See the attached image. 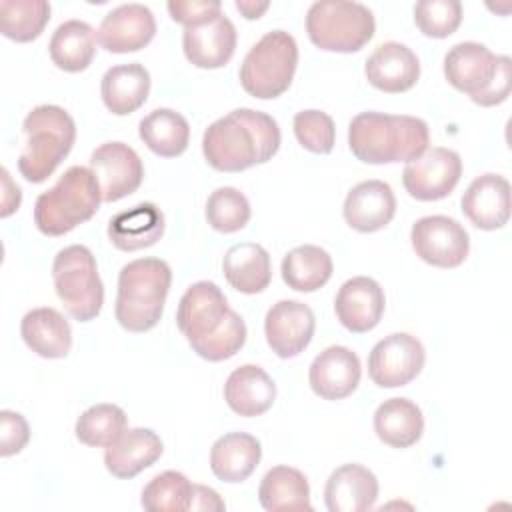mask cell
Listing matches in <instances>:
<instances>
[{
    "label": "cell",
    "instance_id": "6da1fadb",
    "mask_svg": "<svg viewBox=\"0 0 512 512\" xmlns=\"http://www.w3.org/2000/svg\"><path fill=\"white\" fill-rule=\"evenodd\" d=\"M280 148L278 122L260 110L236 108L214 120L202 136L206 162L220 172H240L268 162Z\"/></svg>",
    "mask_w": 512,
    "mask_h": 512
},
{
    "label": "cell",
    "instance_id": "7a4b0ae2",
    "mask_svg": "<svg viewBox=\"0 0 512 512\" xmlns=\"http://www.w3.org/2000/svg\"><path fill=\"white\" fill-rule=\"evenodd\" d=\"M430 142L428 124L406 114L360 112L348 126V146L366 164L410 162L418 158Z\"/></svg>",
    "mask_w": 512,
    "mask_h": 512
},
{
    "label": "cell",
    "instance_id": "3957f363",
    "mask_svg": "<svg viewBox=\"0 0 512 512\" xmlns=\"http://www.w3.org/2000/svg\"><path fill=\"white\" fill-rule=\"evenodd\" d=\"M172 270L160 258H138L122 266L114 314L128 332H146L158 324L170 290Z\"/></svg>",
    "mask_w": 512,
    "mask_h": 512
},
{
    "label": "cell",
    "instance_id": "277c9868",
    "mask_svg": "<svg viewBox=\"0 0 512 512\" xmlns=\"http://www.w3.org/2000/svg\"><path fill=\"white\" fill-rule=\"evenodd\" d=\"M22 130L26 134V144L18 158V170L28 182L40 184L52 176L72 150L76 124L64 108L42 104L26 114Z\"/></svg>",
    "mask_w": 512,
    "mask_h": 512
},
{
    "label": "cell",
    "instance_id": "5b68a950",
    "mask_svg": "<svg viewBox=\"0 0 512 512\" xmlns=\"http://www.w3.org/2000/svg\"><path fill=\"white\" fill-rule=\"evenodd\" d=\"M102 202V192L90 168L70 166L58 182L34 204V224L46 236H62L90 220Z\"/></svg>",
    "mask_w": 512,
    "mask_h": 512
},
{
    "label": "cell",
    "instance_id": "8992f818",
    "mask_svg": "<svg viewBox=\"0 0 512 512\" xmlns=\"http://www.w3.org/2000/svg\"><path fill=\"white\" fill-rule=\"evenodd\" d=\"M298 44L286 30L266 32L244 56L240 66L242 88L260 100L278 98L294 78Z\"/></svg>",
    "mask_w": 512,
    "mask_h": 512
},
{
    "label": "cell",
    "instance_id": "52a82bcc",
    "mask_svg": "<svg viewBox=\"0 0 512 512\" xmlns=\"http://www.w3.org/2000/svg\"><path fill=\"white\" fill-rule=\"evenodd\" d=\"M376 20L368 6L346 0H320L306 12L312 44L328 52H358L374 36Z\"/></svg>",
    "mask_w": 512,
    "mask_h": 512
},
{
    "label": "cell",
    "instance_id": "ba28073f",
    "mask_svg": "<svg viewBox=\"0 0 512 512\" xmlns=\"http://www.w3.org/2000/svg\"><path fill=\"white\" fill-rule=\"evenodd\" d=\"M52 278L56 294L72 318L88 322L100 314L104 286L94 254L86 246L72 244L62 248L54 256Z\"/></svg>",
    "mask_w": 512,
    "mask_h": 512
},
{
    "label": "cell",
    "instance_id": "9c48e42d",
    "mask_svg": "<svg viewBox=\"0 0 512 512\" xmlns=\"http://www.w3.org/2000/svg\"><path fill=\"white\" fill-rule=\"evenodd\" d=\"M410 240L416 256L438 268H456L470 252V238L464 226L442 214L418 218L412 224Z\"/></svg>",
    "mask_w": 512,
    "mask_h": 512
},
{
    "label": "cell",
    "instance_id": "30bf717a",
    "mask_svg": "<svg viewBox=\"0 0 512 512\" xmlns=\"http://www.w3.org/2000/svg\"><path fill=\"white\" fill-rule=\"evenodd\" d=\"M462 176V160L458 152L442 146L426 148L418 158L406 162L402 184L406 192L422 202L446 198Z\"/></svg>",
    "mask_w": 512,
    "mask_h": 512
},
{
    "label": "cell",
    "instance_id": "8fae6325",
    "mask_svg": "<svg viewBox=\"0 0 512 512\" xmlns=\"http://www.w3.org/2000/svg\"><path fill=\"white\" fill-rule=\"evenodd\" d=\"M426 360L422 342L408 332H394L372 348L368 376L380 388H398L412 382Z\"/></svg>",
    "mask_w": 512,
    "mask_h": 512
},
{
    "label": "cell",
    "instance_id": "7c38bea8",
    "mask_svg": "<svg viewBox=\"0 0 512 512\" xmlns=\"http://www.w3.org/2000/svg\"><path fill=\"white\" fill-rule=\"evenodd\" d=\"M90 170L98 180L102 202H116L138 190L144 166L134 148L124 142H104L90 156Z\"/></svg>",
    "mask_w": 512,
    "mask_h": 512
},
{
    "label": "cell",
    "instance_id": "4fadbf2b",
    "mask_svg": "<svg viewBox=\"0 0 512 512\" xmlns=\"http://www.w3.org/2000/svg\"><path fill=\"white\" fill-rule=\"evenodd\" d=\"M230 310L224 292L214 282L200 280L182 294L176 310V324L188 344H194L218 332Z\"/></svg>",
    "mask_w": 512,
    "mask_h": 512
},
{
    "label": "cell",
    "instance_id": "5bb4252c",
    "mask_svg": "<svg viewBox=\"0 0 512 512\" xmlns=\"http://www.w3.org/2000/svg\"><path fill=\"white\" fill-rule=\"evenodd\" d=\"M314 328V312L300 300H280L264 318L266 342L280 358L298 356L310 344Z\"/></svg>",
    "mask_w": 512,
    "mask_h": 512
},
{
    "label": "cell",
    "instance_id": "9a60e30c",
    "mask_svg": "<svg viewBox=\"0 0 512 512\" xmlns=\"http://www.w3.org/2000/svg\"><path fill=\"white\" fill-rule=\"evenodd\" d=\"M156 34V20L148 6L130 2L112 8L100 22L98 42L114 54L136 52Z\"/></svg>",
    "mask_w": 512,
    "mask_h": 512
},
{
    "label": "cell",
    "instance_id": "2e32d148",
    "mask_svg": "<svg viewBox=\"0 0 512 512\" xmlns=\"http://www.w3.org/2000/svg\"><path fill=\"white\" fill-rule=\"evenodd\" d=\"M384 306L386 298L382 286L368 276H354L346 280L334 300L336 318L354 334H364L376 328L384 314Z\"/></svg>",
    "mask_w": 512,
    "mask_h": 512
},
{
    "label": "cell",
    "instance_id": "e0dca14e",
    "mask_svg": "<svg viewBox=\"0 0 512 512\" xmlns=\"http://www.w3.org/2000/svg\"><path fill=\"white\" fill-rule=\"evenodd\" d=\"M362 376L360 358L346 346H328L310 364L308 382L316 396L324 400H342L350 396Z\"/></svg>",
    "mask_w": 512,
    "mask_h": 512
},
{
    "label": "cell",
    "instance_id": "ac0fdd59",
    "mask_svg": "<svg viewBox=\"0 0 512 512\" xmlns=\"http://www.w3.org/2000/svg\"><path fill=\"white\" fill-rule=\"evenodd\" d=\"M236 28L226 14H216L208 22L184 28L182 48L186 58L206 70L224 66L236 50Z\"/></svg>",
    "mask_w": 512,
    "mask_h": 512
},
{
    "label": "cell",
    "instance_id": "d6986e66",
    "mask_svg": "<svg viewBox=\"0 0 512 512\" xmlns=\"http://www.w3.org/2000/svg\"><path fill=\"white\" fill-rule=\"evenodd\" d=\"M366 80L388 94L410 90L420 78L418 56L400 42L378 44L364 66Z\"/></svg>",
    "mask_w": 512,
    "mask_h": 512
},
{
    "label": "cell",
    "instance_id": "ffe728a7",
    "mask_svg": "<svg viewBox=\"0 0 512 512\" xmlns=\"http://www.w3.org/2000/svg\"><path fill=\"white\" fill-rule=\"evenodd\" d=\"M460 204L476 228L498 230L510 218V184L500 174H482L470 182Z\"/></svg>",
    "mask_w": 512,
    "mask_h": 512
},
{
    "label": "cell",
    "instance_id": "44dd1931",
    "mask_svg": "<svg viewBox=\"0 0 512 512\" xmlns=\"http://www.w3.org/2000/svg\"><path fill=\"white\" fill-rule=\"evenodd\" d=\"M498 56L480 42H458L444 56V76L470 98L484 92L496 74Z\"/></svg>",
    "mask_w": 512,
    "mask_h": 512
},
{
    "label": "cell",
    "instance_id": "7402d4cb",
    "mask_svg": "<svg viewBox=\"0 0 512 512\" xmlns=\"http://www.w3.org/2000/svg\"><path fill=\"white\" fill-rule=\"evenodd\" d=\"M344 220L358 232L382 230L396 214V198L390 184L382 180H364L356 184L344 200Z\"/></svg>",
    "mask_w": 512,
    "mask_h": 512
},
{
    "label": "cell",
    "instance_id": "603a6c76",
    "mask_svg": "<svg viewBox=\"0 0 512 512\" xmlns=\"http://www.w3.org/2000/svg\"><path fill=\"white\" fill-rule=\"evenodd\" d=\"M378 498V480L362 464H342L324 486V502L330 512H366Z\"/></svg>",
    "mask_w": 512,
    "mask_h": 512
},
{
    "label": "cell",
    "instance_id": "cb8c5ba5",
    "mask_svg": "<svg viewBox=\"0 0 512 512\" xmlns=\"http://www.w3.org/2000/svg\"><path fill=\"white\" fill-rule=\"evenodd\" d=\"M162 440L150 428H128L122 436L106 446V470L122 480H130L162 456Z\"/></svg>",
    "mask_w": 512,
    "mask_h": 512
},
{
    "label": "cell",
    "instance_id": "d4e9b609",
    "mask_svg": "<svg viewBox=\"0 0 512 512\" xmlns=\"http://www.w3.org/2000/svg\"><path fill=\"white\" fill-rule=\"evenodd\" d=\"M274 398V380L256 364L238 366L226 378L224 400L238 416H260L274 404Z\"/></svg>",
    "mask_w": 512,
    "mask_h": 512
},
{
    "label": "cell",
    "instance_id": "484cf974",
    "mask_svg": "<svg viewBox=\"0 0 512 512\" xmlns=\"http://www.w3.org/2000/svg\"><path fill=\"white\" fill-rule=\"evenodd\" d=\"M164 234V214L152 202H140L130 210H122L108 222L110 242L124 252L154 246Z\"/></svg>",
    "mask_w": 512,
    "mask_h": 512
},
{
    "label": "cell",
    "instance_id": "4316f807",
    "mask_svg": "<svg viewBox=\"0 0 512 512\" xmlns=\"http://www.w3.org/2000/svg\"><path fill=\"white\" fill-rule=\"evenodd\" d=\"M20 334L26 346L42 358H64L72 346V328L68 320L50 306L34 308L24 314Z\"/></svg>",
    "mask_w": 512,
    "mask_h": 512
},
{
    "label": "cell",
    "instance_id": "83f0119b",
    "mask_svg": "<svg viewBox=\"0 0 512 512\" xmlns=\"http://www.w3.org/2000/svg\"><path fill=\"white\" fill-rule=\"evenodd\" d=\"M262 458L260 442L246 432H230L220 436L210 448L212 474L228 484L244 482Z\"/></svg>",
    "mask_w": 512,
    "mask_h": 512
},
{
    "label": "cell",
    "instance_id": "f1b7e54d",
    "mask_svg": "<svg viewBox=\"0 0 512 512\" xmlns=\"http://www.w3.org/2000/svg\"><path fill=\"white\" fill-rule=\"evenodd\" d=\"M148 92L150 72L138 62L108 68L100 82L102 102L116 116H126L138 110L146 102Z\"/></svg>",
    "mask_w": 512,
    "mask_h": 512
},
{
    "label": "cell",
    "instance_id": "f546056e",
    "mask_svg": "<svg viewBox=\"0 0 512 512\" xmlns=\"http://www.w3.org/2000/svg\"><path fill=\"white\" fill-rule=\"evenodd\" d=\"M222 270L228 284L242 294H258L272 280L270 254L262 244L240 242L226 250Z\"/></svg>",
    "mask_w": 512,
    "mask_h": 512
},
{
    "label": "cell",
    "instance_id": "4dcf8cb0",
    "mask_svg": "<svg viewBox=\"0 0 512 512\" xmlns=\"http://www.w3.org/2000/svg\"><path fill=\"white\" fill-rule=\"evenodd\" d=\"M374 432L392 448H410L424 432L422 410L408 398H388L374 412Z\"/></svg>",
    "mask_w": 512,
    "mask_h": 512
},
{
    "label": "cell",
    "instance_id": "1f68e13d",
    "mask_svg": "<svg viewBox=\"0 0 512 512\" xmlns=\"http://www.w3.org/2000/svg\"><path fill=\"white\" fill-rule=\"evenodd\" d=\"M98 32L84 20L62 22L48 44L52 62L64 72H82L96 54Z\"/></svg>",
    "mask_w": 512,
    "mask_h": 512
},
{
    "label": "cell",
    "instance_id": "d6a6232c",
    "mask_svg": "<svg viewBox=\"0 0 512 512\" xmlns=\"http://www.w3.org/2000/svg\"><path fill=\"white\" fill-rule=\"evenodd\" d=\"M258 500L268 512L312 510L308 480L292 466L270 468L260 482Z\"/></svg>",
    "mask_w": 512,
    "mask_h": 512
},
{
    "label": "cell",
    "instance_id": "836d02e7",
    "mask_svg": "<svg viewBox=\"0 0 512 512\" xmlns=\"http://www.w3.org/2000/svg\"><path fill=\"white\" fill-rule=\"evenodd\" d=\"M140 140L158 156L174 158L188 148V120L172 108H156L138 124Z\"/></svg>",
    "mask_w": 512,
    "mask_h": 512
},
{
    "label": "cell",
    "instance_id": "e575fe53",
    "mask_svg": "<svg viewBox=\"0 0 512 512\" xmlns=\"http://www.w3.org/2000/svg\"><path fill=\"white\" fill-rule=\"evenodd\" d=\"M332 256L314 244L292 248L280 266L282 280L288 288L298 292H314L322 288L332 276Z\"/></svg>",
    "mask_w": 512,
    "mask_h": 512
},
{
    "label": "cell",
    "instance_id": "d590c367",
    "mask_svg": "<svg viewBox=\"0 0 512 512\" xmlns=\"http://www.w3.org/2000/svg\"><path fill=\"white\" fill-rule=\"evenodd\" d=\"M48 20L46 0H0V32L14 42L36 40Z\"/></svg>",
    "mask_w": 512,
    "mask_h": 512
},
{
    "label": "cell",
    "instance_id": "8d00e7d4",
    "mask_svg": "<svg viewBox=\"0 0 512 512\" xmlns=\"http://www.w3.org/2000/svg\"><path fill=\"white\" fill-rule=\"evenodd\" d=\"M126 412L116 404H94L84 410L74 426L76 438L86 446L106 448L114 444L126 430Z\"/></svg>",
    "mask_w": 512,
    "mask_h": 512
},
{
    "label": "cell",
    "instance_id": "74e56055",
    "mask_svg": "<svg viewBox=\"0 0 512 512\" xmlns=\"http://www.w3.org/2000/svg\"><path fill=\"white\" fill-rule=\"evenodd\" d=\"M194 484L176 470L156 474L142 490V508L148 512H184L190 510Z\"/></svg>",
    "mask_w": 512,
    "mask_h": 512
},
{
    "label": "cell",
    "instance_id": "f35d334b",
    "mask_svg": "<svg viewBox=\"0 0 512 512\" xmlns=\"http://www.w3.org/2000/svg\"><path fill=\"white\" fill-rule=\"evenodd\" d=\"M206 220L218 232H238L250 220V202L238 188L220 186L206 200Z\"/></svg>",
    "mask_w": 512,
    "mask_h": 512
},
{
    "label": "cell",
    "instance_id": "ab89813d",
    "mask_svg": "<svg viewBox=\"0 0 512 512\" xmlns=\"http://www.w3.org/2000/svg\"><path fill=\"white\" fill-rule=\"evenodd\" d=\"M414 22L430 38H446L462 22V4L458 0H420L414 6Z\"/></svg>",
    "mask_w": 512,
    "mask_h": 512
},
{
    "label": "cell",
    "instance_id": "60d3db41",
    "mask_svg": "<svg viewBox=\"0 0 512 512\" xmlns=\"http://www.w3.org/2000/svg\"><path fill=\"white\" fill-rule=\"evenodd\" d=\"M244 342H246V324L238 312L230 310L226 322L218 332L190 346L200 358L208 362H222L232 358L236 352H240Z\"/></svg>",
    "mask_w": 512,
    "mask_h": 512
},
{
    "label": "cell",
    "instance_id": "b9f144b4",
    "mask_svg": "<svg viewBox=\"0 0 512 512\" xmlns=\"http://www.w3.org/2000/svg\"><path fill=\"white\" fill-rule=\"evenodd\" d=\"M296 140L314 154H328L334 148L336 126L322 110H302L294 116Z\"/></svg>",
    "mask_w": 512,
    "mask_h": 512
},
{
    "label": "cell",
    "instance_id": "7bdbcfd3",
    "mask_svg": "<svg viewBox=\"0 0 512 512\" xmlns=\"http://www.w3.org/2000/svg\"><path fill=\"white\" fill-rule=\"evenodd\" d=\"M166 8L172 20L182 24L184 28L208 22L222 12L220 0H170Z\"/></svg>",
    "mask_w": 512,
    "mask_h": 512
},
{
    "label": "cell",
    "instance_id": "ee69618b",
    "mask_svg": "<svg viewBox=\"0 0 512 512\" xmlns=\"http://www.w3.org/2000/svg\"><path fill=\"white\" fill-rule=\"evenodd\" d=\"M30 440V428L22 414L12 410L0 412V454L12 456L18 454Z\"/></svg>",
    "mask_w": 512,
    "mask_h": 512
},
{
    "label": "cell",
    "instance_id": "f6af8a7d",
    "mask_svg": "<svg viewBox=\"0 0 512 512\" xmlns=\"http://www.w3.org/2000/svg\"><path fill=\"white\" fill-rule=\"evenodd\" d=\"M510 78H512V60L508 56H498L496 74L488 88L470 100L478 106H498L502 104L510 94Z\"/></svg>",
    "mask_w": 512,
    "mask_h": 512
},
{
    "label": "cell",
    "instance_id": "bcb514c9",
    "mask_svg": "<svg viewBox=\"0 0 512 512\" xmlns=\"http://www.w3.org/2000/svg\"><path fill=\"white\" fill-rule=\"evenodd\" d=\"M224 508H226V504L218 496L216 490L202 486V484H194L190 510H224Z\"/></svg>",
    "mask_w": 512,
    "mask_h": 512
},
{
    "label": "cell",
    "instance_id": "7dc6e473",
    "mask_svg": "<svg viewBox=\"0 0 512 512\" xmlns=\"http://www.w3.org/2000/svg\"><path fill=\"white\" fill-rule=\"evenodd\" d=\"M270 2H254V0H236V8L242 12L244 18L248 20H254V18H260L266 10H268Z\"/></svg>",
    "mask_w": 512,
    "mask_h": 512
}]
</instances>
